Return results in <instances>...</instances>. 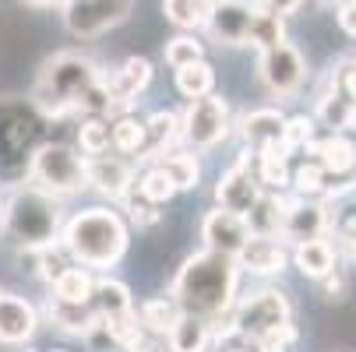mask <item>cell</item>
<instances>
[{
    "mask_svg": "<svg viewBox=\"0 0 356 352\" xmlns=\"http://www.w3.org/2000/svg\"><path fill=\"white\" fill-rule=\"evenodd\" d=\"M64 246L85 268H113L127 250V226L110 208H88L67 222Z\"/></svg>",
    "mask_w": 356,
    "mask_h": 352,
    "instance_id": "7a4b0ae2",
    "label": "cell"
},
{
    "mask_svg": "<svg viewBox=\"0 0 356 352\" xmlns=\"http://www.w3.org/2000/svg\"><path fill=\"white\" fill-rule=\"evenodd\" d=\"M286 156H289V148L282 141L261 148V183L265 187H282L286 183Z\"/></svg>",
    "mask_w": 356,
    "mask_h": 352,
    "instance_id": "836d02e7",
    "label": "cell"
},
{
    "mask_svg": "<svg viewBox=\"0 0 356 352\" xmlns=\"http://www.w3.org/2000/svg\"><path fill=\"white\" fill-rule=\"evenodd\" d=\"M258 71H261V81L268 85V92L279 95V99L296 95L300 85H303V78H307V64H303L300 49L289 46V42H279L272 49H261Z\"/></svg>",
    "mask_w": 356,
    "mask_h": 352,
    "instance_id": "9c48e42d",
    "label": "cell"
},
{
    "mask_svg": "<svg viewBox=\"0 0 356 352\" xmlns=\"http://www.w3.org/2000/svg\"><path fill=\"white\" fill-rule=\"evenodd\" d=\"M131 352H152V349H141V345H134V349H131Z\"/></svg>",
    "mask_w": 356,
    "mask_h": 352,
    "instance_id": "c3c4849f",
    "label": "cell"
},
{
    "mask_svg": "<svg viewBox=\"0 0 356 352\" xmlns=\"http://www.w3.org/2000/svg\"><path fill=\"white\" fill-rule=\"evenodd\" d=\"M180 134L201 148V152H209V148H216L226 134H229V110L222 99L216 95H201V99H191V106L180 120Z\"/></svg>",
    "mask_w": 356,
    "mask_h": 352,
    "instance_id": "ba28073f",
    "label": "cell"
},
{
    "mask_svg": "<svg viewBox=\"0 0 356 352\" xmlns=\"http://www.w3.org/2000/svg\"><path fill=\"white\" fill-rule=\"evenodd\" d=\"M180 137V117L170 110H159L145 120V144H141V159H156Z\"/></svg>",
    "mask_w": 356,
    "mask_h": 352,
    "instance_id": "ffe728a7",
    "label": "cell"
},
{
    "mask_svg": "<svg viewBox=\"0 0 356 352\" xmlns=\"http://www.w3.org/2000/svg\"><path fill=\"white\" fill-rule=\"evenodd\" d=\"M32 180H35V190L49 194V197H67V194H78L88 176H85V159L74 156V148L67 144H42L39 152L32 156V166H29Z\"/></svg>",
    "mask_w": 356,
    "mask_h": 352,
    "instance_id": "5b68a950",
    "label": "cell"
},
{
    "mask_svg": "<svg viewBox=\"0 0 356 352\" xmlns=\"http://www.w3.org/2000/svg\"><path fill=\"white\" fill-rule=\"evenodd\" d=\"M177 317H180V307L173 296H156L148 303H141V324L148 331H170L177 324Z\"/></svg>",
    "mask_w": 356,
    "mask_h": 352,
    "instance_id": "1f68e13d",
    "label": "cell"
},
{
    "mask_svg": "<svg viewBox=\"0 0 356 352\" xmlns=\"http://www.w3.org/2000/svg\"><path fill=\"white\" fill-rule=\"evenodd\" d=\"M339 25L346 35L356 39V0H342V8H339Z\"/></svg>",
    "mask_w": 356,
    "mask_h": 352,
    "instance_id": "b9f144b4",
    "label": "cell"
},
{
    "mask_svg": "<svg viewBox=\"0 0 356 352\" xmlns=\"http://www.w3.org/2000/svg\"><path fill=\"white\" fill-rule=\"evenodd\" d=\"M0 222H4L15 243L29 250H46L60 233V208L49 194L29 187V190H18L4 205V219Z\"/></svg>",
    "mask_w": 356,
    "mask_h": 352,
    "instance_id": "277c9868",
    "label": "cell"
},
{
    "mask_svg": "<svg viewBox=\"0 0 356 352\" xmlns=\"http://www.w3.org/2000/svg\"><path fill=\"white\" fill-rule=\"evenodd\" d=\"M201 236H205L209 250H216V254H226V258H236L240 250H243V243L250 240L243 215L226 212V208H216V212L205 215V222H201Z\"/></svg>",
    "mask_w": 356,
    "mask_h": 352,
    "instance_id": "30bf717a",
    "label": "cell"
},
{
    "mask_svg": "<svg viewBox=\"0 0 356 352\" xmlns=\"http://www.w3.org/2000/svg\"><path fill=\"white\" fill-rule=\"evenodd\" d=\"M205 60V46H201L194 35H177L166 42V64L170 67H187V64H197Z\"/></svg>",
    "mask_w": 356,
    "mask_h": 352,
    "instance_id": "d590c367",
    "label": "cell"
},
{
    "mask_svg": "<svg viewBox=\"0 0 356 352\" xmlns=\"http://www.w3.org/2000/svg\"><path fill=\"white\" fill-rule=\"evenodd\" d=\"M209 342H212V331H209L205 317L180 314L177 324L170 328V349L173 352H205Z\"/></svg>",
    "mask_w": 356,
    "mask_h": 352,
    "instance_id": "cb8c5ba5",
    "label": "cell"
},
{
    "mask_svg": "<svg viewBox=\"0 0 356 352\" xmlns=\"http://www.w3.org/2000/svg\"><path fill=\"white\" fill-rule=\"evenodd\" d=\"M282 219H286V201L279 194H258V201H254L243 215L250 236H279Z\"/></svg>",
    "mask_w": 356,
    "mask_h": 352,
    "instance_id": "ac0fdd59",
    "label": "cell"
},
{
    "mask_svg": "<svg viewBox=\"0 0 356 352\" xmlns=\"http://www.w3.org/2000/svg\"><path fill=\"white\" fill-rule=\"evenodd\" d=\"M314 156H318V166L325 173L342 176V173H349L356 166V144L349 137H342V134H332V137L314 144Z\"/></svg>",
    "mask_w": 356,
    "mask_h": 352,
    "instance_id": "603a6c76",
    "label": "cell"
},
{
    "mask_svg": "<svg viewBox=\"0 0 356 352\" xmlns=\"http://www.w3.org/2000/svg\"><path fill=\"white\" fill-rule=\"evenodd\" d=\"M138 190H141V197H145V201H152V205H166V201L177 194V187H173V180L166 176V169H163V166H152V169L141 176Z\"/></svg>",
    "mask_w": 356,
    "mask_h": 352,
    "instance_id": "e575fe53",
    "label": "cell"
},
{
    "mask_svg": "<svg viewBox=\"0 0 356 352\" xmlns=\"http://www.w3.org/2000/svg\"><path fill=\"white\" fill-rule=\"evenodd\" d=\"M103 328L110 331V338L113 342H120V345H138V335H141V328H138V317H134V310L131 314H117V317H106L103 321Z\"/></svg>",
    "mask_w": 356,
    "mask_h": 352,
    "instance_id": "f35d334b",
    "label": "cell"
},
{
    "mask_svg": "<svg viewBox=\"0 0 356 352\" xmlns=\"http://www.w3.org/2000/svg\"><path fill=\"white\" fill-rule=\"evenodd\" d=\"M282 127H286V117H282L279 110H254V113H247V117L240 120L243 141H247L250 148H258V152H261L265 144L282 141Z\"/></svg>",
    "mask_w": 356,
    "mask_h": 352,
    "instance_id": "d6986e66",
    "label": "cell"
},
{
    "mask_svg": "<svg viewBox=\"0 0 356 352\" xmlns=\"http://www.w3.org/2000/svg\"><path fill=\"white\" fill-rule=\"evenodd\" d=\"M49 321L67 335H81L88 338L99 328V310L92 303H67V299H49Z\"/></svg>",
    "mask_w": 356,
    "mask_h": 352,
    "instance_id": "e0dca14e",
    "label": "cell"
},
{
    "mask_svg": "<svg viewBox=\"0 0 356 352\" xmlns=\"http://www.w3.org/2000/svg\"><path fill=\"white\" fill-rule=\"evenodd\" d=\"M212 85H216V71H212L205 60L187 64V67H177V88H180V95H187V99L212 95Z\"/></svg>",
    "mask_w": 356,
    "mask_h": 352,
    "instance_id": "f546056e",
    "label": "cell"
},
{
    "mask_svg": "<svg viewBox=\"0 0 356 352\" xmlns=\"http://www.w3.org/2000/svg\"><path fill=\"white\" fill-rule=\"evenodd\" d=\"M92 299H95V310H99V321L106 317H117V314H131V292L124 282H113V278H103L95 289H92Z\"/></svg>",
    "mask_w": 356,
    "mask_h": 352,
    "instance_id": "4316f807",
    "label": "cell"
},
{
    "mask_svg": "<svg viewBox=\"0 0 356 352\" xmlns=\"http://www.w3.org/2000/svg\"><path fill=\"white\" fill-rule=\"evenodd\" d=\"M92 289H95V282H92V275H88L85 268H64V271L54 278L57 299H67V303H88Z\"/></svg>",
    "mask_w": 356,
    "mask_h": 352,
    "instance_id": "83f0119b",
    "label": "cell"
},
{
    "mask_svg": "<svg viewBox=\"0 0 356 352\" xmlns=\"http://www.w3.org/2000/svg\"><path fill=\"white\" fill-rule=\"evenodd\" d=\"M163 169H166V176L173 180V187L177 190H191V187H197V176H201V166H197V159L194 156H170L166 162H159Z\"/></svg>",
    "mask_w": 356,
    "mask_h": 352,
    "instance_id": "8d00e7d4",
    "label": "cell"
},
{
    "mask_svg": "<svg viewBox=\"0 0 356 352\" xmlns=\"http://www.w3.org/2000/svg\"><path fill=\"white\" fill-rule=\"evenodd\" d=\"M85 176L88 183L106 194V197H127L131 194V183H134V173L124 159H113V156H95L92 162H85Z\"/></svg>",
    "mask_w": 356,
    "mask_h": 352,
    "instance_id": "9a60e30c",
    "label": "cell"
},
{
    "mask_svg": "<svg viewBox=\"0 0 356 352\" xmlns=\"http://www.w3.org/2000/svg\"><path fill=\"white\" fill-rule=\"evenodd\" d=\"M300 4H303V0H265V8L275 11V15H293Z\"/></svg>",
    "mask_w": 356,
    "mask_h": 352,
    "instance_id": "ee69618b",
    "label": "cell"
},
{
    "mask_svg": "<svg viewBox=\"0 0 356 352\" xmlns=\"http://www.w3.org/2000/svg\"><path fill=\"white\" fill-rule=\"evenodd\" d=\"M78 144L85 156H106L113 148V137H110V120L106 117H88L81 127H78Z\"/></svg>",
    "mask_w": 356,
    "mask_h": 352,
    "instance_id": "4dcf8cb0",
    "label": "cell"
},
{
    "mask_svg": "<svg viewBox=\"0 0 356 352\" xmlns=\"http://www.w3.org/2000/svg\"><path fill=\"white\" fill-rule=\"evenodd\" d=\"M25 4H32V8H49V4H57V0H25Z\"/></svg>",
    "mask_w": 356,
    "mask_h": 352,
    "instance_id": "bcb514c9",
    "label": "cell"
},
{
    "mask_svg": "<svg viewBox=\"0 0 356 352\" xmlns=\"http://www.w3.org/2000/svg\"><path fill=\"white\" fill-rule=\"evenodd\" d=\"M258 180L250 176V169H247V152H243V159L229 169V173H222L219 176V187H216V201H219V208H226V212H236V215H247V208L258 201Z\"/></svg>",
    "mask_w": 356,
    "mask_h": 352,
    "instance_id": "8fae6325",
    "label": "cell"
},
{
    "mask_svg": "<svg viewBox=\"0 0 356 352\" xmlns=\"http://www.w3.org/2000/svg\"><path fill=\"white\" fill-rule=\"evenodd\" d=\"M325 169L318 166V162H303L296 173H293V183H296V190L303 194V197H318V194H325Z\"/></svg>",
    "mask_w": 356,
    "mask_h": 352,
    "instance_id": "74e56055",
    "label": "cell"
},
{
    "mask_svg": "<svg viewBox=\"0 0 356 352\" xmlns=\"http://www.w3.org/2000/svg\"><path fill=\"white\" fill-rule=\"evenodd\" d=\"M328 226V212L314 201H296V205H286V219H282V236L293 243L303 240H321Z\"/></svg>",
    "mask_w": 356,
    "mask_h": 352,
    "instance_id": "2e32d148",
    "label": "cell"
},
{
    "mask_svg": "<svg viewBox=\"0 0 356 352\" xmlns=\"http://www.w3.org/2000/svg\"><path fill=\"white\" fill-rule=\"evenodd\" d=\"M131 219L138 222V226H152L159 219V212H156V205H152V201H145V197H131Z\"/></svg>",
    "mask_w": 356,
    "mask_h": 352,
    "instance_id": "60d3db41",
    "label": "cell"
},
{
    "mask_svg": "<svg viewBox=\"0 0 356 352\" xmlns=\"http://www.w3.org/2000/svg\"><path fill=\"white\" fill-rule=\"evenodd\" d=\"M250 15L254 8H247L243 0H226V4H216L209 15V32L219 46H243L247 42V28H250Z\"/></svg>",
    "mask_w": 356,
    "mask_h": 352,
    "instance_id": "7c38bea8",
    "label": "cell"
},
{
    "mask_svg": "<svg viewBox=\"0 0 356 352\" xmlns=\"http://www.w3.org/2000/svg\"><path fill=\"white\" fill-rule=\"evenodd\" d=\"M339 92L356 103V64H349V67L342 71V88H339Z\"/></svg>",
    "mask_w": 356,
    "mask_h": 352,
    "instance_id": "7bdbcfd3",
    "label": "cell"
},
{
    "mask_svg": "<svg viewBox=\"0 0 356 352\" xmlns=\"http://www.w3.org/2000/svg\"><path fill=\"white\" fill-rule=\"evenodd\" d=\"M318 120L325 127H332V131H346V127L356 124V103L346 99L339 88L321 92V99H318Z\"/></svg>",
    "mask_w": 356,
    "mask_h": 352,
    "instance_id": "d4e9b609",
    "label": "cell"
},
{
    "mask_svg": "<svg viewBox=\"0 0 356 352\" xmlns=\"http://www.w3.org/2000/svg\"><path fill=\"white\" fill-rule=\"evenodd\" d=\"M293 261L307 278H328L335 271V250L328 240H303L293 250Z\"/></svg>",
    "mask_w": 356,
    "mask_h": 352,
    "instance_id": "44dd1931",
    "label": "cell"
},
{
    "mask_svg": "<svg viewBox=\"0 0 356 352\" xmlns=\"http://www.w3.org/2000/svg\"><path fill=\"white\" fill-rule=\"evenodd\" d=\"M205 4H209V8H216V4H226V0H205Z\"/></svg>",
    "mask_w": 356,
    "mask_h": 352,
    "instance_id": "7dc6e473",
    "label": "cell"
},
{
    "mask_svg": "<svg viewBox=\"0 0 356 352\" xmlns=\"http://www.w3.org/2000/svg\"><path fill=\"white\" fill-rule=\"evenodd\" d=\"M289 324V299L275 289H265V292H254L247 303L236 307L233 314V331L247 335L250 342H261L268 331Z\"/></svg>",
    "mask_w": 356,
    "mask_h": 352,
    "instance_id": "52a82bcc",
    "label": "cell"
},
{
    "mask_svg": "<svg viewBox=\"0 0 356 352\" xmlns=\"http://www.w3.org/2000/svg\"><path fill=\"white\" fill-rule=\"evenodd\" d=\"M110 137H113V148L117 152H127V156H141V144H145V120H134V117H120L117 124H110Z\"/></svg>",
    "mask_w": 356,
    "mask_h": 352,
    "instance_id": "d6a6232c",
    "label": "cell"
},
{
    "mask_svg": "<svg viewBox=\"0 0 356 352\" xmlns=\"http://www.w3.org/2000/svg\"><path fill=\"white\" fill-rule=\"evenodd\" d=\"M342 240H346V246H349V254H353V261H356V215L342 226Z\"/></svg>",
    "mask_w": 356,
    "mask_h": 352,
    "instance_id": "f6af8a7d",
    "label": "cell"
},
{
    "mask_svg": "<svg viewBox=\"0 0 356 352\" xmlns=\"http://www.w3.org/2000/svg\"><path fill=\"white\" fill-rule=\"evenodd\" d=\"M134 0H67L64 4V25L78 39H95L131 18Z\"/></svg>",
    "mask_w": 356,
    "mask_h": 352,
    "instance_id": "8992f818",
    "label": "cell"
},
{
    "mask_svg": "<svg viewBox=\"0 0 356 352\" xmlns=\"http://www.w3.org/2000/svg\"><path fill=\"white\" fill-rule=\"evenodd\" d=\"M229 352H247V349H229Z\"/></svg>",
    "mask_w": 356,
    "mask_h": 352,
    "instance_id": "f907efd6",
    "label": "cell"
},
{
    "mask_svg": "<svg viewBox=\"0 0 356 352\" xmlns=\"http://www.w3.org/2000/svg\"><path fill=\"white\" fill-rule=\"evenodd\" d=\"M286 261H289V250L275 236H250L236 254V265L254 275H279L286 268Z\"/></svg>",
    "mask_w": 356,
    "mask_h": 352,
    "instance_id": "4fadbf2b",
    "label": "cell"
},
{
    "mask_svg": "<svg viewBox=\"0 0 356 352\" xmlns=\"http://www.w3.org/2000/svg\"><path fill=\"white\" fill-rule=\"evenodd\" d=\"M0 219H4V201H0Z\"/></svg>",
    "mask_w": 356,
    "mask_h": 352,
    "instance_id": "681fc988",
    "label": "cell"
},
{
    "mask_svg": "<svg viewBox=\"0 0 356 352\" xmlns=\"http://www.w3.org/2000/svg\"><path fill=\"white\" fill-rule=\"evenodd\" d=\"M99 67L95 60L81 57V53H57L54 60H46L35 81V103L46 117H67L71 110H78V99L88 85H95Z\"/></svg>",
    "mask_w": 356,
    "mask_h": 352,
    "instance_id": "3957f363",
    "label": "cell"
},
{
    "mask_svg": "<svg viewBox=\"0 0 356 352\" xmlns=\"http://www.w3.org/2000/svg\"><path fill=\"white\" fill-rule=\"evenodd\" d=\"M247 42H254L258 49H272L279 42H286V22L282 15L261 8V11H254L250 15V28H247Z\"/></svg>",
    "mask_w": 356,
    "mask_h": 352,
    "instance_id": "484cf974",
    "label": "cell"
},
{
    "mask_svg": "<svg viewBox=\"0 0 356 352\" xmlns=\"http://www.w3.org/2000/svg\"><path fill=\"white\" fill-rule=\"evenodd\" d=\"M35 307L22 296L0 292V342L4 345H22L35 335Z\"/></svg>",
    "mask_w": 356,
    "mask_h": 352,
    "instance_id": "5bb4252c",
    "label": "cell"
},
{
    "mask_svg": "<svg viewBox=\"0 0 356 352\" xmlns=\"http://www.w3.org/2000/svg\"><path fill=\"white\" fill-rule=\"evenodd\" d=\"M163 11L177 28H205L212 15L205 0H163Z\"/></svg>",
    "mask_w": 356,
    "mask_h": 352,
    "instance_id": "f1b7e54d",
    "label": "cell"
},
{
    "mask_svg": "<svg viewBox=\"0 0 356 352\" xmlns=\"http://www.w3.org/2000/svg\"><path fill=\"white\" fill-rule=\"evenodd\" d=\"M282 144L286 148H303V144H314V120L311 117H293L282 127Z\"/></svg>",
    "mask_w": 356,
    "mask_h": 352,
    "instance_id": "ab89813d",
    "label": "cell"
},
{
    "mask_svg": "<svg viewBox=\"0 0 356 352\" xmlns=\"http://www.w3.org/2000/svg\"><path fill=\"white\" fill-rule=\"evenodd\" d=\"M148 81H152V64H148L145 57H131V60H124V67L113 74L110 92H113L117 103H131V99H138V95L148 88Z\"/></svg>",
    "mask_w": 356,
    "mask_h": 352,
    "instance_id": "7402d4cb",
    "label": "cell"
},
{
    "mask_svg": "<svg viewBox=\"0 0 356 352\" xmlns=\"http://www.w3.org/2000/svg\"><path fill=\"white\" fill-rule=\"evenodd\" d=\"M233 292H236V258L205 250V254L191 258L180 268L170 296L177 299V307L184 314L212 317L233 307Z\"/></svg>",
    "mask_w": 356,
    "mask_h": 352,
    "instance_id": "6da1fadb",
    "label": "cell"
}]
</instances>
